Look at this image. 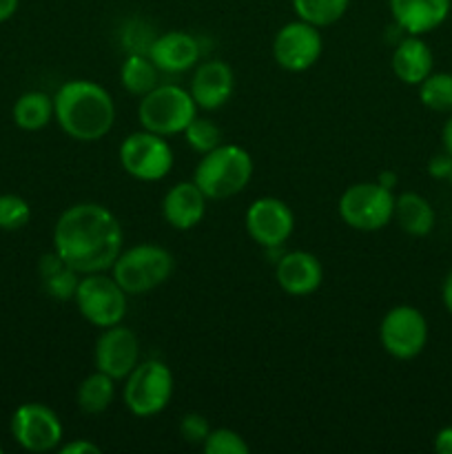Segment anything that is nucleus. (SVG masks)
I'll return each mask as SVG.
<instances>
[{
	"mask_svg": "<svg viewBox=\"0 0 452 454\" xmlns=\"http://www.w3.org/2000/svg\"><path fill=\"white\" fill-rule=\"evenodd\" d=\"M122 244L120 220L96 202L74 204L62 211L53 226V251L80 275L111 270Z\"/></svg>",
	"mask_w": 452,
	"mask_h": 454,
	"instance_id": "1",
	"label": "nucleus"
},
{
	"mask_svg": "<svg viewBox=\"0 0 452 454\" xmlns=\"http://www.w3.org/2000/svg\"><path fill=\"white\" fill-rule=\"evenodd\" d=\"M53 120L71 140L97 142L113 129L115 102L93 80H69L53 96Z\"/></svg>",
	"mask_w": 452,
	"mask_h": 454,
	"instance_id": "2",
	"label": "nucleus"
},
{
	"mask_svg": "<svg viewBox=\"0 0 452 454\" xmlns=\"http://www.w3.org/2000/svg\"><path fill=\"white\" fill-rule=\"evenodd\" d=\"M255 164L251 153L239 145L215 146L202 155L193 173V182L208 200H226L242 193L251 182Z\"/></svg>",
	"mask_w": 452,
	"mask_h": 454,
	"instance_id": "3",
	"label": "nucleus"
},
{
	"mask_svg": "<svg viewBox=\"0 0 452 454\" xmlns=\"http://www.w3.org/2000/svg\"><path fill=\"white\" fill-rule=\"evenodd\" d=\"M175 269L171 253L158 244H137L118 255L111 266V278L127 295H144L162 286Z\"/></svg>",
	"mask_w": 452,
	"mask_h": 454,
	"instance_id": "4",
	"label": "nucleus"
},
{
	"mask_svg": "<svg viewBox=\"0 0 452 454\" xmlns=\"http://www.w3.org/2000/svg\"><path fill=\"white\" fill-rule=\"evenodd\" d=\"M195 115H198V105L189 89L180 84H158L153 91L142 96L137 105L142 129L164 137L184 133Z\"/></svg>",
	"mask_w": 452,
	"mask_h": 454,
	"instance_id": "5",
	"label": "nucleus"
},
{
	"mask_svg": "<svg viewBox=\"0 0 452 454\" xmlns=\"http://www.w3.org/2000/svg\"><path fill=\"white\" fill-rule=\"evenodd\" d=\"M394 195L379 182L350 184L339 198V217L346 226L362 233H375L393 222Z\"/></svg>",
	"mask_w": 452,
	"mask_h": 454,
	"instance_id": "6",
	"label": "nucleus"
},
{
	"mask_svg": "<svg viewBox=\"0 0 452 454\" xmlns=\"http://www.w3.org/2000/svg\"><path fill=\"white\" fill-rule=\"evenodd\" d=\"M173 372L158 359L142 362L124 380V406L136 417H155L168 406L173 397Z\"/></svg>",
	"mask_w": 452,
	"mask_h": 454,
	"instance_id": "7",
	"label": "nucleus"
},
{
	"mask_svg": "<svg viewBox=\"0 0 452 454\" xmlns=\"http://www.w3.org/2000/svg\"><path fill=\"white\" fill-rule=\"evenodd\" d=\"M127 293L111 275L89 273L80 278L74 301L82 319L102 331L122 324L127 315Z\"/></svg>",
	"mask_w": 452,
	"mask_h": 454,
	"instance_id": "8",
	"label": "nucleus"
},
{
	"mask_svg": "<svg viewBox=\"0 0 452 454\" xmlns=\"http://www.w3.org/2000/svg\"><path fill=\"white\" fill-rule=\"evenodd\" d=\"M175 155L167 137L146 129L129 133L120 145V164L137 182H160L171 173Z\"/></svg>",
	"mask_w": 452,
	"mask_h": 454,
	"instance_id": "9",
	"label": "nucleus"
},
{
	"mask_svg": "<svg viewBox=\"0 0 452 454\" xmlns=\"http://www.w3.org/2000/svg\"><path fill=\"white\" fill-rule=\"evenodd\" d=\"M381 348L394 359H415L428 344V322L415 306H394L384 315L379 324Z\"/></svg>",
	"mask_w": 452,
	"mask_h": 454,
	"instance_id": "10",
	"label": "nucleus"
},
{
	"mask_svg": "<svg viewBox=\"0 0 452 454\" xmlns=\"http://www.w3.org/2000/svg\"><path fill=\"white\" fill-rule=\"evenodd\" d=\"M323 51V38L319 27L306 20L286 22L273 38V58L284 71L301 74L313 69Z\"/></svg>",
	"mask_w": 452,
	"mask_h": 454,
	"instance_id": "11",
	"label": "nucleus"
},
{
	"mask_svg": "<svg viewBox=\"0 0 452 454\" xmlns=\"http://www.w3.org/2000/svg\"><path fill=\"white\" fill-rule=\"evenodd\" d=\"M12 434L27 452H49L60 448L62 421L44 403H22L12 415Z\"/></svg>",
	"mask_w": 452,
	"mask_h": 454,
	"instance_id": "12",
	"label": "nucleus"
},
{
	"mask_svg": "<svg viewBox=\"0 0 452 454\" xmlns=\"http://www.w3.org/2000/svg\"><path fill=\"white\" fill-rule=\"evenodd\" d=\"M244 226L253 242L275 251L284 247L295 231V213L279 198H257L246 208Z\"/></svg>",
	"mask_w": 452,
	"mask_h": 454,
	"instance_id": "13",
	"label": "nucleus"
},
{
	"mask_svg": "<svg viewBox=\"0 0 452 454\" xmlns=\"http://www.w3.org/2000/svg\"><path fill=\"white\" fill-rule=\"evenodd\" d=\"M96 371L113 377L115 381L127 380L129 372L140 364V340L131 328L115 324L111 328H102L93 350Z\"/></svg>",
	"mask_w": 452,
	"mask_h": 454,
	"instance_id": "14",
	"label": "nucleus"
},
{
	"mask_svg": "<svg viewBox=\"0 0 452 454\" xmlns=\"http://www.w3.org/2000/svg\"><path fill=\"white\" fill-rule=\"evenodd\" d=\"M191 96L198 109L217 111L230 100L235 91V74L224 60L198 62L191 75Z\"/></svg>",
	"mask_w": 452,
	"mask_h": 454,
	"instance_id": "15",
	"label": "nucleus"
},
{
	"mask_svg": "<svg viewBox=\"0 0 452 454\" xmlns=\"http://www.w3.org/2000/svg\"><path fill=\"white\" fill-rule=\"evenodd\" d=\"M275 278L286 295H313L323 282V266L317 255L308 251H291L279 257L275 266Z\"/></svg>",
	"mask_w": 452,
	"mask_h": 454,
	"instance_id": "16",
	"label": "nucleus"
},
{
	"mask_svg": "<svg viewBox=\"0 0 452 454\" xmlns=\"http://www.w3.org/2000/svg\"><path fill=\"white\" fill-rule=\"evenodd\" d=\"M146 56L164 74H184V71L195 69L202 51L195 35L186 31H167V34L155 35Z\"/></svg>",
	"mask_w": 452,
	"mask_h": 454,
	"instance_id": "17",
	"label": "nucleus"
},
{
	"mask_svg": "<svg viewBox=\"0 0 452 454\" xmlns=\"http://www.w3.org/2000/svg\"><path fill=\"white\" fill-rule=\"evenodd\" d=\"M394 25L408 35H424L448 20L452 0H388Z\"/></svg>",
	"mask_w": 452,
	"mask_h": 454,
	"instance_id": "18",
	"label": "nucleus"
},
{
	"mask_svg": "<svg viewBox=\"0 0 452 454\" xmlns=\"http://www.w3.org/2000/svg\"><path fill=\"white\" fill-rule=\"evenodd\" d=\"M208 198L199 186L191 182H177L167 191L162 200V217L171 229L191 231L207 215Z\"/></svg>",
	"mask_w": 452,
	"mask_h": 454,
	"instance_id": "19",
	"label": "nucleus"
},
{
	"mask_svg": "<svg viewBox=\"0 0 452 454\" xmlns=\"http://www.w3.org/2000/svg\"><path fill=\"white\" fill-rule=\"evenodd\" d=\"M390 67H393V74L397 75V80H401L403 84L419 87L433 74L434 56L425 40H421V35H408V38L399 40V44L394 47Z\"/></svg>",
	"mask_w": 452,
	"mask_h": 454,
	"instance_id": "20",
	"label": "nucleus"
},
{
	"mask_svg": "<svg viewBox=\"0 0 452 454\" xmlns=\"http://www.w3.org/2000/svg\"><path fill=\"white\" fill-rule=\"evenodd\" d=\"M393 220L397 222L403 233L412 235V238H425L433 233L434 224H437V213L424 195L415 193V191H403L401 195L394 198Z\"/></svg>",
	"mask_w": 452,
	"mask_h": 454,
	"instance_id": "21",
	"label": "nucleus"
},
{
	"mask_svg": "<svg viewBox=\"0 0 452 454\" xmlns=\"http://www.w3.org/2000/svg\"><path fill=\"white\" fill-rule=\"evenodd\" d=\"M40 279H43V288L51 300L56 301H69L75 297L80 284V273L71 269L69 264L62 262V257L53 253H44L40 257L38 264Z\"/></svg>",
	"mask_w": 452,
	"mask_h": 454,
	"instance_id": "22",
	"label": "nucleus"
},
{
	"mask_svg": "<svg viewBox=\"0 0 452 454\" xmlns=\"http://www.w3.org/2000/svg\"><path fill=\"white\" fill-rule=\"evenodd\" d=\"M53 120V98L44 91H27L13 105V122L22 131H40Z\"/></svg>",
	"mask_w": 452,
	"mask_h": 454,
	"instance_id": "23",
	"label": "nucleus"
},
{
	"mask_svg": "<svg viewBox=\"0 0 452 454\" xmlns=\"http://www.w3.org/2000/svg\"><path fill=\"white\" fill-rule=\"evenodd\" d=\"M120 82L131 96L142 98L160 84V69L146 53H131L120 67Z\"/></svg>",
	"mask_w": 452,
	"mask_h": 454,
	"instance_id": "24",
	"label": "nucleus"
},
{
	"mask_svg": "<svg viewBox=\"0 0 452 454\" xmlns=\"http://www.w3.org/2000/svg\"><path fill=\"white\" fill-rule=\"evenodd\" d=\"M115 399V380L96 371L93 375L84 377L75 393V402L84 415H102Z\"/></svg>",
	"mask_w": 452,
	"mask_h": 454,
	"instance_id": "25",
	"label": "nucleus"
},
{
	"mask_svg": "<svg viewBox=\"0 0 452 454\" xmlns=\"http://www.w3.org/2000/svg\"><path fill=\"white\" fill-rule=\"evenodd\" d=\"M291 3L300 20L322 29V27H331L344 18L350 0H291Z\"/></svg>",
	"mask_w": 452,
	"mask_h": 454,
	"instance_id": "26",
	"label": "nucleus"
},
{
	"mask_svg": "<svg viewBox=\"0 0 452 454\" xmlns=\"http://www.w3.org/2000/svg\"><path fill=\"white\" fill-rule=\"evenodd\" d=\"M419 100L425 109L437 114H452V74H430L419 84Z\"/></svg>",
	"mask_w": 452,
	"mask_h": 454,
	"instance_id": "27",
	"label": "nucleus"
},
{
	"mask_svg": "<svg viewBox=\"0 0 452 454\" xmlns=\"http://www.w3.org/2000/svg\"><path fill=\"white\" fill-rule=\"evenodd\" d=\"M184 140L195 153H208L215 146L222 145V129L213 122L211 118H199L195 115L193 120L189 122V127L184 129Z\"/></svg>",
	"mask_w": 452,
	"mask_h": 454,
	"instance_id": "28",
	"label": "nucleus"
},
{
	"mask_svg": "<svg viewBox=\"0 0 452 454\" xmlns=\"http://www.w3.org/2000/svg\"><path fill=\"white\" fill-rule=\"evenodd\" d=\"M31 207L25 198L13 193L0 195V229L20 231L29 224Z\"/></svg>",
	"mask_w": 452,
	"mask_h": 454,
	"instance_id": "29",
	"label": "nucleus"
},
{
	"mask_svg": "<svg viewBox=\"0 0 452 454\" xmlns=\"http://www.w3.org/2000/svg\"><path fill=\"white\" fill-rule=\"evenodd\" d=\"M202 448L207 454H248L251 452V446L246 443V439L230 428L211 430Z\"/></svg>",
	"mask_w": 452,
	"mask_h": 454,
	"instance_id": "30",
	"label": "nucleus"
},
{
	"mask_svg": "<svg viewBox=\"0 0 452 454\" xmlns=\"http://www.w3.org/2000/svg\"><path fill=\"white\" fill-rule=\"evenodd\" d=\"M208 433H211V426L208 419L199 412H186L180 421V437L184 439L191 446H204Z\"/></svg>",
	"mask_w": 452,
	"mask_h": 454,
	"instance_id": "31",
	"label": "nucleus"
},
{
	"mask_svg": "<svg viewBox=\"0 0 452 454\" xmlns=\"http://www.w3.org/2000/svg\"><path fill=\"white\" fill-rule=\"evenodd\" d=\"M428 173L434 177V180H448L452 177V155L450 153H439L430 160Z\"/></svg>",
	"mask_w": 452,
	"mask_h": 454,
	"instance_id": "32",
	"label": "nucleus"
},
{
	"mask_svg": "<svg viewBox=\"0 0 452 454\" xmlns=\"http://www.w3.org/2000/svg\"><path fill=\"white\" fill-rule=\"evenodd\" d=\"M100 446L87 442V439H75V442L65 443L60 448V454H100Z\"/></svg>",
	"mask_w": 452,
	"mask_h": 454,
	"instance_id": "33",
	"label": "nucleus"
},
{
	"mask_svg": "<svg viewBox=\"0 0 452 454\" xmlns=\"http://www.w3.org/2000/svg\"><path fill=\"white\" fill-rule=\"evenodd\" d=\"M434 450L439 454H452V426L439 430L434 437Z\"/></svg>",
	"mask_w": 452,
	"mask_h": 454,
	"instance_id": "34",
	"label": "nucleus"
},
{
	"mask_svg": "<svg viewBox=\"0 0 452 454\" xmlns=\"http://www.w3.org/2000/svg\"><path fill=\"white\" fill-rule=\"evenodd\" d=\"M18 3L20 0H0V22L9 20L18 12Z\"/></svg>",
	"mask_w": 452,
	"mask_h": 454,
	"instance_id": "35",
	"label": "nucleus"
},
{
	"mask_svg": "<svg viewBox=\"0 0 452 454\" xmlns=\"http://www.w3.org/2000/svg\"><path fill=\"white\" fill-rule=\"evenodd\" d=\"M441 145H443V151L452 155V114L441 129Z\"/></svg>",
	"mask_w": 452,
	"mask_h": 454,
	"instance_id": "36",
	"label": "nucleus"
},
{
	"mask_svg": "<svg viewBox=\"0 0 452 454\" xmlns=\"http://www.w3.org/2000/svg\"><path fill=\"white\" fill-rule=\"evenodd\" d=\"M441 300H443V306H446V309H448V313L452 315V273L448 275L446 282H443Z\"/></svg>",
	"mask_w": 452,
	"mask_h": 454,
	"instance_id": "37",
	"label": "nucleus"
},
{
	"mask_svg": "<svg viewBox=\"0 0 452 454\" xmlns=\"http://www.w3.org/2000/svg\"><path fill=\"white\" fill-rule=\"evenodd\" d=\"M377 182H379L381 186H386V189L393 191L394 186H397L399 177H397V173H394V171H381L379 177H377Z\"/></svg>",
	"mask_w": 452,
	"mask_h": 454,
	"instance_id": "38",
	"label": "nucleus"
},
{
	"mask_svg": "<svg viewBox=\"0 0 452 454\" xmlns=\"http://www.w3.org/2000/svg\"><path fill=\"white\" fill-rule=\"evenodd\" d=\"M0 454H3V448H0Z\"/></svg>",
	"mask_w": 452,
	"mask_h": 454,
	"instance_id": "39",
	"label": "nucleus"
}]
</instances>
